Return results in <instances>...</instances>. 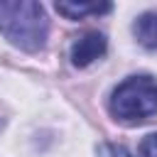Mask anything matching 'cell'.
<instances>
[{
  "label": "cell",
  "mask_w": 157,
  "mask_h": 157,
  "mask_svg": "<svg viewBox=\"0 0 157 157\" xmlns=\"http://www.w3.org/2000/svg\"><path fill=\"white\" fill-rule=\"evenodd\" d=\"M0 32L17 49L37 52L47 42L49 20L34 0H0Z\"/></svg>",
  "instance_id": "1"
},
{
  "label": "cell",
  "mask_w": 157,
  "mask_h": 157,
  "mask_svg": "<svg viewBox=\"0 0 157 157\" xmlns=\"http://www.w3.org/2000/svg\"><path fill=\"white\" fill-rule=\"evenodd\" d=\"M110 113L123 125H142L157 115V81L147 74L130 76L113 88Z\"/></svg>",
  "instance_id": "2"
},
{
  "label": "cell",
  "mask_w": 157,
  "mask_h": 157,
  "mask_svg": "<svg viewBox=\"0 0 157 157\" xmlns=\"http://www.w3.org/2000/svg\"><path fill=\"white\" fill-rule=\"evenodd\" d=\"M108 49V42H105V34L101 32H83L81 37L74 39L71 49H69V56H71V64L83 69L88 64H93L96 59H101Z\"/></svg>",
  "instance_id": "3"
},
{
  "label": "cell",
  "mask_w": 157,
  "mask_h": 157,
  "mask_svg": "<svg viewBox=\"0 0 157 157\" xmlns=\"http://www.w3.org/2000/svg\"><path fill=\"white\" fill-rule=\"evenodd\" d=\"M110 10V2H56V12L69 20H81L86 15H105Z\"/></svg>",
  "instance_id": "4"
},
{
  "label": "cell",
  "mask_w": 157,
  "mask_h": 157,
  "mask_svg": "<svg viewBox=\"0 0 157 157\" xmlns=\"http://www.w3.org/2000/svg\"><path fill=\"white\" fill-rule=\"evenodd\" d=\"M132 32L137 42L147 49H157V12H145L135 20Z\"/></svg>",
  "instance_id": "5"
},
{
  "label": "cell",
  "mask_w": 157,
  "mask_h": 157,
  "mask_svg": "<svg viewBox=\"0 0 157 157\" xmlns=\"http://www.w3.org/2000/svg\"><path fill=\"white\" fill-rule=\"evenodd\" d=\"M98 157H132L123 145H115V142H103L98 145Z\"/></svg>",
  "instance_id": "6"
},
{
  "label": "cell",
  "mask_w": 157,
  "mask_h": 157,
  "mask_svg": "<svg viewBox=\"0 0 157 157\" xmlns=\"http://www.w3.org/2000/svg\"><path fill=\"white\" fill-rule=\"evenodd\" d=\"M140 157H157V132H150L140 142Z\"/></svg>",
  "instance_id": "7"
}]
</instances>
